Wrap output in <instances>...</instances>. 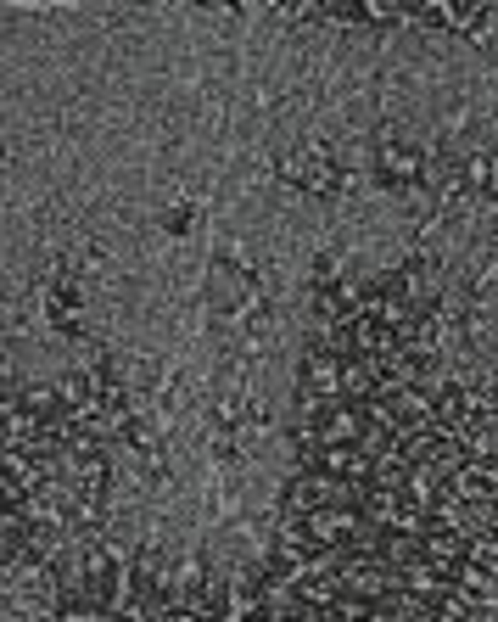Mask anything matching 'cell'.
Masks as SVG:
<instances>
[{
	"instance_id": "obj_1",
	"label": "cell",
	"mask_w": 498,
	"mask_h": 622,
	"mask_svg": "<svg viewBox=\"0 0 498 622\" xmlns=\"http://www.w3.org/2000/svg\"><path fill=\"white\" fill-rule=\"evenodd\" d=\"M162 225H168V235H185V230H191V208H168Z\"/></svg>"
}]
</instances>
